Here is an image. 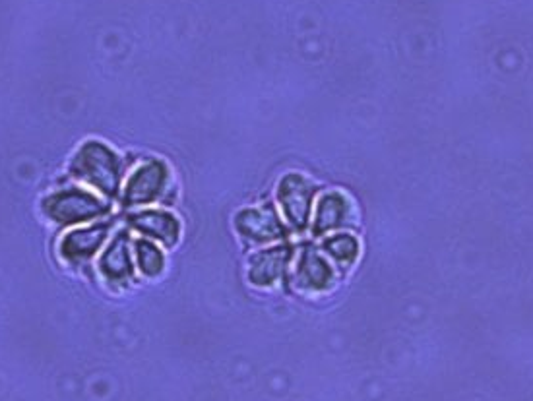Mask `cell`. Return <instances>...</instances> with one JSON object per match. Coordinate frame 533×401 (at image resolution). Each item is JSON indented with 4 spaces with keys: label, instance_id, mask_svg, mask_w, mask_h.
Segmentation results:
<instances>
[{
    "label": "cell",
    "instance_id": "13",
    "mask_svg": "<svg viewBox=\"0 0 533 401\" xmlns=\"http://www.w3.org/2000/svg\"><path fill=\"white\" fill-rule=\"evenodd\" d=\"M136 260H138V268L144 276L148 278H156L157 274L163 270V254L161 250L148 241H138L136 243Z\"/></svg>",
    "mask_w": 533,
    "mask_h": 401
},
{
    "label": "cell",
    "instance_id": "8",
    "mask_svg": "<svg viewBox=\"0 0 533 401\" xmlns=\"http://www.w3.org/2000/svg\"><path fill=\"white\" fill-rule=\"evenodd\" d=\"M291 258V248L274 247L256 252L249 262V281L258 287H268L282 279Z\"/></svg>",
    "mask_w": 533,
    "mask_h": 401
},
{
    "label": "cell",
    "instance_id": "9",
    "mask_svg": "<svg viewBox=\"0 0 533 401\" xmlns=\"http://www.w3.org/2000/svg\"><path fill=\"white\" fill-rule=\"evenodd\" d=\"M130 225L136 231H140L142 235L157 239L167 247L175 245L179 239V233H181V225L175 216H171L167 212H159V210L140 212V214L130 216Z\"/></svg>",
    "mask_w": 533,
    "mask_h": 401
},
{
    "label": "cell",
    "instance_id": "2",
    "mask_svg": "<svg viewBox=\"0 0 533 401\" xmlns=\"http://www.w3.org/2000/svg\"><path fill=\"white\" fill-rule=\"evenodd\" d=\"M41 208L43 214L57 225L84 223L109 212V208L99 198H95L92 192L80 188H66L47 196Z\"/></svg>",
    "mask_w": 533,
    "mask_h": 401
},
{
    "label": "cell",
    "instance_id": "12",
    "mask_svg": "<svg viewBox=\"0 0 533 401\" xmlns=\"http://www.w3.org/2000/svg\"><path fill=\"white\" fill-rule=\"evenodd\" d=\"M324 252L336 260L338 264H344L349 266L355 262L357 254H359V243L353 235L349 233H340V235H334L330 239L324 241Z\"/></svg>",
    "mask_w": 533,
    "mask_h": 401
},
{
    "label": "cell",
    "instance_id": "7",
    "mask_svg": "<svg viewBox=\"0 0 533 401\" xmlns=\"http://www.w3.org/2000/svg\"><path fill=\"white\" fill-rule=\"evenodd\" d=\"M107 233H109L107 225H94L88 229L70 231L59 243V254L68 264H82L101 248L107 239Z\"/></svg>",
    "mask_w": 533,
    "mask_h": 401
},
{
    "label": "cell",
    "instance_id": "1",
    "mask_svg": "<svg viewBox=\"0 0 533 401\" xmlns=\"http://www.w3.org/2000/svg\"><path fill=\"white\" fill-rule=\"evenodd\" d=\"M70 175L95 186L105 196H115L121 185V159L101 142H86L70 163Z\"/></svg>",
    "mask_w": 533,
    "mask_h": 401
},
{
    "label": "cell",
    "instance_id": "5",
    "mask_svg": "<svg viewBox=\"0 0 533 401\" xmlns=\"http://www.w3.org/2000/svg\"><path fill=\"white\" fill-rule=\"evenodd\" d=\"M293 285L305 293H322L334 285V270L316 250L307 248L293 270Z\"/></svg>",
    "mask_w": 533,
    "mask_h": 401
},
{
    "label": "cell",
    "instance_id": "11",
    "mask_svg": "<svg viewBox=\"0 0 533 401\" xmlns=\"http://www.w3.org/2000/svg\"><path fill=\"white\" fill-rule=\"evenodd\" d=\"M99 272L103 278L117 281V283H125L132 278L134 270H132L125 235H119L105 250V254L101 256V262H99Z\"/></svg>",
    "mask_w": 533,
    "mask_h": 401
},
{
    "label": "cell",
    "instance_id": "3",
    "mask_svg": "<svg viewBox=\"0 0 533 401\" xmlns=\"http://www.w3.org/2000/svg\"><path fill=\"white\" fill-rule=\"evenodd\" d=\"M313 198V183L299 173L285 175L278 186V202L282 206L283 216L297 231H303L309 223Z\"/></svg>",
    "mask_w": 533,
    "mask_h": 401
},
{
    "label": "cell",
    "instance_id": "10",
    "mask_svg": "<svg viewBox=\"0 0 533 401\" xmlns=\"http://www.w3.org/2000/svg\"><path fill=\"white\" fill-rule=\"evenodd\" d=\"M351 219V202L342 192H328L320 198L314 219V233L324 235L344 227Z\"/></svg>",
    "mask_w": 533,
    "mask_h": 401
},
{
    "label": "cell",
    "instance_id": "6",
    "mask_svg": "<svg viewBox=\"0 0 533 401\" xmlns=\"http://www.w3.org/2000/svg\"><path fill=\"white\" fill-rule=\"evenodd\" d=\"M235 229L249 243H270L283 237V225L268 208H249L235 217Z\"/></svg>",
    "mask_w": 533,
    "mask_h": 401
},
{
    "label": "cell",
    "instance_id": "4",
    "mask_svg": "<svg viewBox=\"0 0 533 401\" xmlns=\"http://www.w3.org/2000/svg\"><path fill=\"white\" fill-rule=\"evenodd\" d=\"M169 171L165 163L150 161L142 165L125 186L123 192V204L125 206H146L157 200L161 190L167 185Z\"/></svg>",
    "mask_w": 533,
    "mask_h": 401
}]
</instances>
